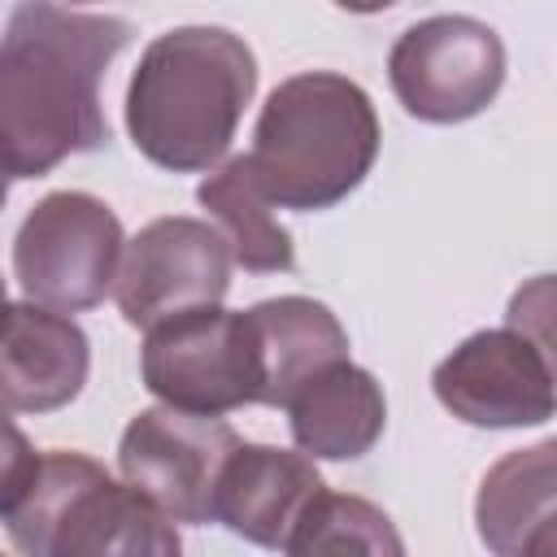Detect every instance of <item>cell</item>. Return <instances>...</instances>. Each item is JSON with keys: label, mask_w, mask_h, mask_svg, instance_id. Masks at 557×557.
Listing matches in <instances>:
<instances>
[{"label": "cell", "mask_w": 557, "mask_h": 557, "mask_svg": "<svg viewBox=\"0 0 557 557\" xmlns=\"http://www.w3.org/2000/svg\"><path fill=\"white\" fill-rule=\"evenodd\" d=\"M131 44V22L22 0L0 35V170L44 178L109 139L100 78Z\"/></svg>", "instance_id": "1"}, {"label": "cell", "mask_w": 557, "mask_h": 557, "mask_svg": "<svg viewBox=\"0 0 557 557\" xmlns=\"http://www.w3.org/2000/svg\"><path fill=\"white\" fill-rule=\"evenodd\" d=\"M257 91V57L226 26L157 35L126 87V135L170 174L213 170Z\"/></svg>", "instance_id": "2"}, {"label": "cell", "mask_w": 557, "mask_h": 557, "mask_svg": "<svg viewBox=\"0 0 557 557\" xmlns=\"http://www.w3.org/2000/svg\"><path fill=\"white\" fill-rule=\"evenodd\" d=\"M379 139V113L361 83L335 70H305L265 96L244 157L270 205L318 213L366 183Z\"/></svg>", "instance_id": "3"}, {"label": "cell", "mask_w": 557, "mask_h": 557, "mask_svg": "<svg viewBox=\"0 0 557 557\" xmlns=\"http://www.w3.org/2000/svg\"><path fill=\"white\" fill-rule=\"evenodd\" d=\"M13 548L30 557H174V518L83 453H39L35 479L4 513Z\"/></svg>", "instance_id": "4"}, {"label": "cell", "mask_w": 557, "mask_h": 557, "mask_svg": "<svg viewBox=\"0 0 557 557\" xmlns=\"http://www.w3.org/2000/svg\"><path fill=\"white\" fill-rule=\"evenodd\" d=\"M144 387L187 413H235L261 405V352L244 309L200 305L144 331Z\"/></svg>", "instance_id": "5"}, {"label": "cell", "mask_w": 557, "mask_h": 557, "mask_svg": "<svg viewBox=\"0 0 557 557\" xmlns=\"http://www.w3.org/2000/svg\"><path fill=\"white\" fill-rule=\"evenodd\" d=\"M122 244V222L100 196L48 191L13 235V274L26 300L83 313L113 292Z\"/></svg>", "instance_id": "6"}, {"label": "cell", "mask_w": 557, "mask_h": 557, "mask_svg": "<svg viewBox=\"0 0 557 557\" xmlns=\"http://www.w3.org/2000/svg\"><path fill=\"white\" fill-rule=\"evenodd\" d=\"M387 83L418 122H470L505 87V44L487 22L466 13L422 17L392 44Z\"/></svg>", "instance_id": "7"}, {"label": "cell", "mask_w": 557, "mask_h": 557, "mask_svg": "<svg viewBox=\"0 0 557 557\" xmlns=\"http://www.w3.org/2000/svg\"><path fill=\"white\" fill-rule=\"evenodd\" d=\"M239 435L218 413L139 409L117 440V470L174 522H213V487Z\"/></svg>", "instance_id": "8"}, {"label": "cell", "mask_w": 557, "mask_h": 557, "mask_svg": "<svg viewBox=\"0 0 557 557\" xmlns=\"http://www.w3.org/2000/svg\"><path fill=\"white\" fill-rule=\"evenodd\" d=\"M435 400L483 431L540 426L553 418V357L548 344L518 326L466 335L431 374Z\"/></svg>", "instance_id": "9"}, {"label": "cell", "mask_w": 557, "mask_h": 557, "mask_svg": "<svg viewBox=\"0 0 557 557\" xmlns=\"http://www.w3.org/2000/svg\"><path fill=\"white\" fill-rule=\"evenodd\" d=\"M231 248L200 218H157L122 244L113 300L126 326L148 331L174 313L222 305L231 292Z\"/></svg>", "instance_id": "10"}, {"label": "cell", "mask_w": 557, "mask_h": 557, "mask_svg": "<svg viewBox=\"0 0 557 557\" xmlns=\"http://www.w3.org/2000/svg\"><path fill=\"white\" fill-rule=\"evenodd\" d=\"M91 370V344L70 313L35 300L0 309V409L52 413L65 409Z\"/></svg>", "instance_id": "11"}, {"label": "cell", "mask_w": 557, "mask_h": 557, "mask_svg": "<svg viewBox=\"0 0 557 557\" xmlns=\"http://www.w3.org/2000/svg\"><path fill=\"white\" fill-rule=\"evenodd\" d=\"M313 457L274 444H235L213 487V522L261 548H283L309 500L322 492Z\"/></svg>", "instance_id": "12"}, {"label": "cell", "mask_w": 557, "mask_h": 557, "mask_svg": "<svg viewBox=\"0 0 557 557\" xmlns=\"http://www.w3.org/2000/svg\"><path fill=\"white\" fill-rule=\"evenodd\" d=\"M283 409L296 448L313 461H357L379 444L387 426V400L379 379L348 357L309 374L283 400Z\"/></svg>", "instance_id": "13"}, {"label": "cell", "mask_w": 557, "mask_h": 557, "mask_svg": "<svg viewBox=\"0 0 557 557\" xmlns=\"http://www.w3.org/2000/svg\"><path fill=\"white\" fill-rule=\"evenodd\" d=\"M474 522L500 557H548L557 548V444L505 453L479 483Z\"/></svg>", "instance_id": "14"}, {"label": "cell", "mask_w": 557, "mask_h": 557, "mask_svg": "<svg viewBox=\"0 0 557 557\" xmlns=\"http://www.w3.org/2000/svg\"><path fill=\"white\" fill-rule=\"evenodd\" d=\"M261 352V405H283L309 374L348 357V331L309 296H274L244 309Z\"/></svg>", "instance_id": "15"}, {"label": "cell", "mask_w": 557, "mask_h": 557, "mask_svg": "<svg viewBox=\"0 0 557 557\" xmlns=\"http://www.w3.org/2000/svg\"><path fill=\"white\" fill-rule=\"evenodd\" d=\"M196 200L218 222L235 265H244L248 274H287V270H296L292 231L274 218V205L261 191L248 157L218 161L209 170V178L196 187Z\"/></svg>", "instance_id": "16"}, {"label": "cell", "mask_w": 557, "mask_h": 557, "mask_svg": "<svg viewBox=\"0 0 557 557\" xmlns=\"http://www.w3.org/2000/svg\"><path fill=\"white\" fill-rule=\"evenodd\" d=\"M283 553L309 557V553H370V557H400L405 540L396 535L392 518L361 500V496H344V492H318L309 500V509L300 513V522L292 527Z\"/></svg>", "instance_id": "17"}, {"label": "cell", "mask_w": 557, "mask_h": 557, "mask_svg": "<svg viewBox=\"0 0 557 557\" xmlns=\"http://www.w3.org/2000/svg\"><path fill=\"white\" fill-rule=\"evenodd\" d=\"M39 466L35 444L22 435V426L9 418V409H0V518L22 500V492L30 487Z\"/></svg>", "instance_id": "18"}, {"label": "cell", "mask_w": 557, "mask_h": 557, "mask_svg": "<svg viewBox=\"0 0 557 557\" xmlns=\"http://www.w3.org/2000/svg\"><path fill=\"white\" fill-rule=\"evenodd\" d=\"M339 9H348V13H383V9H392L396 0H335Z\"/></svg>", "instance_id": "19"}, {"label": "cell", "mask_w": 557, "mask_h": 557, "mask_svg": "<svg viewBox=\"0 0 557 557\" xmlns=\"http://www.w3.org/2000/svg\"><path fill=\"white\" fill-rule=\"evenodd\" d=\"M4 200H9V174L0 170V209H4Z\"/></svg>", "instance_id": "20"}, {"label": "cell", "mask_w": 557, "mask_h": 557, "mask_svg": "<svg viewBox=\"0 0 557 557\" xmlns=\"http://www.w3.org/2000/svg\"><path fill=\"white\" fill-rule=\"evenodd\" d=\"M4 300H9V296H4V278H0V309H4Z\"/></svg>", "instance_id": "21"}, {"label": "cell", "mask_w": 557, "mask_h": 557, "mask_svg": "<svg viewBox=\"0 0 557 557\" xmlns=\"http://www.w3.org/2000/svg\"><path fill=\"white\" fill-rule=\"evenodd\" d=\"M70 4H91V0H70Z\"/></svg>", "instance_id": "22"}]
</instances>
